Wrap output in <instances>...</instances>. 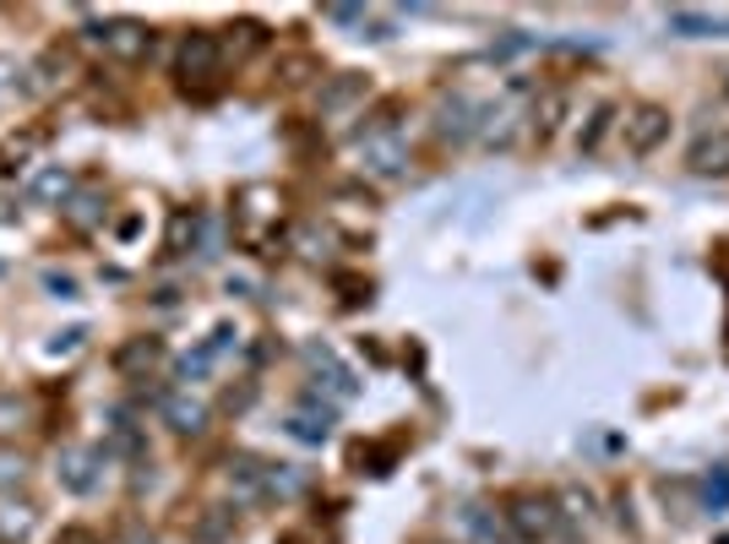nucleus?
I'll list each match as a JSON object with an SVG mask.
<instances>
[{
    "mask_svg": "<svg viewBox=\"0 0 729 544\" xmlns=\"http://www.w3.org/2000/svg\"><path fill=\"white\" fill-rule=\"evenodd\" d=\"M501 517H507V534H512L518 544H539V540H550V534L561 529V512H555V501H550V495H533V490L512 495Z\"/></svg>",
    "mask_w": 729,
    "mask_h": 544,
    "instance_id": "obj_1",
    "label": "nucleus"
},
{
    "mask_svg": "<svg viewBox=\"0 0 729 544\" xmlns=\"http://www.w3.org/2000/svg\"><path fill=\"white\" fill-rule=\"evenodd\" d=\"M87 39H93L110 61H126V66H136V61H147V55H153V33H147L142 22H132V17L87 22Z\"/></svg>",
    "mask_w": 729,
    "mask_h": 544,
    "instance_id": "obj_2",
    "label": "nucleus"
},
{
    "mask_svg": "<svg viewBox=\"0 0 729 544\" xmlns=\"http://www.w3.org/2000/svg\"><path fill=\"white\" fill-rule=\"evenodd\" d=\"M175 71H180V82L191 87H212L218 82V71H223V39L218 33H186L180 39V50H175Z\"/></svg>",
    "mask_w": 729,
    "mask_h": 544,
    "instance_id": "obj_3",
    "label": "nucleus"
},
{
    "mask_svg": "<svg viewBox=\"0 0 729 544\" xmlns=\"http://www.w3.org/2000/svg\"><path fill=\"white\" fill-rule=\"evenodd\" d=\"M104 463H110V452H104V447H61L55 474H61V484H66L71 495H93V490H98V479H104Z\"/></svg>",
    "mask_w": 729,
    "mask_h": 544,
    "instance_id": "obj_4",
    "label": "nucleus"
},
{
    "mask_svg": "<svg viewBox=\"0 0 729 544\" xmlns=\"http://www.w3.org/2000/svg\"><path fill=\"white\" fill-rule=\"evenodd\" d=\"M664 28L680 39H729V6H669Z\"/></svg>",
    "mask_w": 729,
    "mask_h": 544,
    "instance_id": "obj_5",
    "label": "nucleus"
},
{
    "mask_svg": "<svg viewBox=\"0 0 729 544\" xmlns=\"http://www.w3.org/2000/svg\"><path fill=\"white\" fill-rule=\"evenodd\" d=\"M360 169L376 175V180H393L408 169V142L398 132H376V136H360Z\"/></svg>",
    "mask_w": 729,
    "mask_h": 544,
    "instance_id": "obj_6",
    "label": "nucleus"
},
{
    "mask_svg": "<svg viewBox=\"0 0 729 544\" xmlns=\"http://www.w3.org/2000/svg\"><path fill=\"white\" fill-rule=\"evenodd\" d=\"M332 408H337V404H327L322 393H311L305 404L289 414V436H294V441H305V447H322V441L332 436Z\"/></svg>",
    "mask_w": 729,
    "mask_h": 544,
    "instance_id": "obj_7",
    "label": "nucleus"
},
{
    "mask_svg": "<svg viewBox=\"0 0 729 544\" xmlns=\"http://www.w3.org/2000/svg\"><path fill=\"white\" fill-rule=\"evenodd\" d=\"M664 132H669V115H664L659 104H637L632 115H626V153H654L664 142Z\"/></svg>",
    "mask_w": 729,
    "mask_h": 544,
    "instance_id": "obj_8",
    "label": "nucleus"
},
{
    "mask_svg": "<svg viewBox=\"0 0 729 544\" xmlns=\"http://www.w3.org/2000/svg\"><path fill=\"white\" fill-rule=\"evenodd\" d=\"M229 490H235V501H240V506H257V501H267V463H262V458L235 452V458H229Z\"/></svg>",
    "mask_w": 729,
    "mask_h": 544,
    "instance_id": "obj_9",
    "label": "nucleus"
},
{
    "mask_svg": "<svg viewBox=\"0 0 729 544\" xmlns=\"http://www.w3.org/2000/svg\"><path fill=\"white\" fill-rule=\"evenodd\" d=\"M278 191H267V186H251V191H240V240L246 245H267V229L262 218H278Z\"/></svg>",
    "mask_w": 729,
    "mask_h": 544,
    "instance_id": "obj_10",
    "label": "nucleus"
},
{
    "mask_svg": "<svg viewBox=\"0 0 729 544\" xmlns=\"http://www.w3.org/2000/svg\"><path fill=\"white\" fill-rule=\"evenodd\" d=\"M158 365H164V343L158 338H132V343H121V354H115V370L126 381H147Z\"/></svg>",
    "mask_w": 729,
    "mask_h": 544,
    "instance_id": "obj_11",
    "label": "nucleus"
},
{
    "mask_svg": "<svg viewBox=\"0 0 729 544\" xmlns=\"http://www.w3.org/2000/svg\"><path fill=\"white\" fill-rule=\"evenodd\" d=\"M436 132L447 136V142H468V136L479 132V104H473L468 93L441 98V121H436Z\"/></svg>",
    "mask_w": 729,
    "mask_h": 544,
    "instance_id": "obj_12",
    "label": "nucleus"
},
{
    "mask_svg": "<svg viewBox=\"0 0 729 544\" xmlns=\"http://www.w3.org/2000/svg\"><path fill=\"white\" fill-rule=\"evenodd\" d=\"M518 121H523V115H518V104H479V142H485V147H507V142H512V132H518Z\"/></svg>",
    "mask_w": 729,
    "mask_h": 544,
    "instance_id": "obj_13",
    "label": "nucleus"
},
{
    "mask_svg": "<svg viewBox=\"0 0 729 544\" xmlns=\"http://www.w3.org/2000/svg\"><path fill=\"white\" fill-rule=\"evenodd\" d=\"M104 452H110V458H132V463H142V458H147V436H142V425H136L132 414H115V419H110Z\"/></svg>",
    "mask_w": 729,
    "mask_h": 544,
    "instance_id": "obj_14",
    "label": "nucleus"
},
{
    "mask_svg": "<svg viewBox=\"0 0 729 544\" xmlns=\"http://www.w3.org/2000/svg\"><path fill=\"white\" fill-rule=\"evenodd\" d=\"M158 414H164V419H169V430H180V436H201V430H207V404L186 398V393H164Z\"/></svg>",
    "mask_w": 729,
    "mask_h": 544,
    "instance_id": "obj_15",
    "label": "nucleus"
},
{
    "mask_svg": "<svg viewBox=\"0 0 729 544\" xmlns=\"http://www.w3.org/2000/svg\"><path fill=\"white\" fill-rule=\"evenodd\" d=\"M691 175H729V132H714V136H697L691 153H686Z\"/></svg>",
    "mask_w": 729,
    "mask_h": 544,
    "instance_id": "obj_16",
    "label": "nucleus"
},
{
    "mask_svg": "<svg viewBox=\"0 0 729 544\" xmlns=\"http://www.w3.org/2000/svg\"><path fill=\"white\" fill-rule=\"evenodd\" d=\"M305 365L327 376V393H332V404H348V398L360 393V381H354V376H348V370H343V365L332 359V348H322V343H316V348H305Z\"/></svg>",
    "mask_w": 729,
    "mask_h": 544,
    "instance_id": "obj_17",
    "label": "nucleus"
},
{
    "mask_svg": "<svg viewBox=\"0 0 729 544\" xmlns=\"http://www.w3.org/2000/svg\"><path fill=\"white\" fill-rule=\"evenodd\" d=\"M207 229H212V223H207L201 212H175V218H169V251H175V257L201 251V245H207Z\"/></svg>",
    "mask_w": 729,
    "mask_h": 544,
    "instance_id": "obj_18",
    "label": "nucleus"
},
{
    "mask_svg": "<svg viewBox=\"0 0 729 544\" xmlns=\"http://www.w3.org/2000/svg\"><path fill=\"white\" fill-rule=\"evenodd\" d=\"M33 197H39V202H71V197H76V175H71L66 164L39 169V175H33Z\"/></svg>",
    "mask_w": 729,
    "mask_h": 544,
    "instance_id": "obj_19",
    "label": "nucleus"
},
{
    "mask_svg": "<svg viewBox=\"0 0 729 544\" xmlns=\"http://www.w3.org/2000/svg\"><path fill=\"white\" fill-rule=\"evenodd\" d=\"M39 147H44V132H22V136H6V147H0V175H17V169H28Z\"/></svg>",
    "mask_w": 729,
    "mask_h": 544,
    "instance_id": "obj_20",
    "label": "nucleus"
},
{
    "mask_svg": "<svg viewBox=\"0 0 729 544\" xmlns=\"http://www.w3.org/2000/svg\"><path fill=\"white\" fill-rule=\"evenodd\" d=\"M33 523H39V512L28 501H6L0 506V544H22L33 534Z\"/></svg>",
    "mask_w": 729,
    "mask_h": 544,
    "instance_id": "obj_21",
    "label": "nucleus"
},
{
    "mask_svg": "<svg viewBox=\"0 0 729 544\" xmlns=\"http://www.w3.org/2000/svg\"><path fill=\"white\" fill-rule=\"evenodd\" d=\"M229 534H235V512H223V506H201V517L191 523L197 544H223Z\"/></svg>",
    "mask_w": 729,
    "mask_h": 544,
    "instance_id": "obj_22",
    "label": "nucleus"
},
{
    "mask_svg": "<svg viewBox=\"0 0 729 544\" xmlns=\"http://www.w3.org/2000/svg\"><path fill=\"white\" fill-rule=\"evenodd\" d=\"M561 115H566V93H544V98L533 104L529 132L539 136V142H550V136H555V126H561Z\"/></svg>",
    "mask_w": 729,
    "mask_h": 544,
    "instance_id": "obj_23",
    "label": "nucleus"
},
{
    "mask_svg": "<svg viewBox=\"0 0 729 544\" xmlns=\"http://www.w3.org/2000/svg\"><path fill=\"white\" fill-rule=\"evenodd\" d=\"M305 490V474L294 469V463H267V501L278 495V501H294Z\"/></svg>",
    "mask_w": 729,
    "mask_h": 544,
    "instance_id": "obj_24",
    "label": "nucleus"
},
{
    "mask_svg": "<svg viewBox=\"0 0 729 544\" xmlns=\"http://www.w3.org/2000/svg\"><path fill=\"white\" fill-rule=\"evenodd\" d=\"M66 223L71 229H98L104 223V197L98 191H76L66 207Z\"/></svg>",
    "mask_w": 729,
    "mask_h": 544,
    "instance_id": "obj_25",
    "label": "nucleus"
},
{
    "mask_svg": "<svg viewBox=\"0 0 729 544\" xmlns=\"http://www.w3.org/2000/svg\"><path fill=\"white\" fill-rule=\"evenodd\" d=\"M212 365H218V354H212V348L201 343V348H191V354H186V359L175 365V376H180V381H201V376H207Z\"/></svg>",
    "mask_w": 729,
    "mask_h": 544,
    "instance_id": "obj_26",
    "label": "nucleus"
},
{
    "mask_svg": "<svg viewBox=\"0 0 729 544\" xmlns=\"http://www.w3.org/2000/svg\"><path fill=\"white\" fill-rule=\"evenodd\" d=\"M702 506L708 512H729V469H714L702 479Z\"/></svg>",
    "mask_w": 729,
    "mask_h": 544,
    "instance_id": "obj_27",
    "label": "nucleus"
},
{
    "mask_svg": "<svg viewBox=\"0 0 729 544\" xmlns=\"http://www.w3.org/2000/svg\"><path fill=\"white\" fill-rule=\"evenodd\" d=\"M360 93H365V82H360V76H337L327 93H322V109H343V104H348V98H360Z\"/></svg>",
    "mask_w": 729,
    "mask_h": 544,
    "instance_id": "obj_28",
    "label": "nucleus"
},
{
    "mask_svg": "<svg viewBox=\"0 0 729 544\" xmlns=\"http://www.w3.org/2000/svg\"><path fill=\"white\" fill-rule=\"evenodd\" d=\"M610 121H615V109H610V104H598L594 121H589V132L577 136V147H583V153H598V142H604V132H610Z\"/></svg>",
    "mask_w": 729,
    "mask_h": 544,
    "instance_id": "obj_29",
    "label": "nucleus"
},
{
    "mask_svg": "<svg viewBox=\"0 0 729 544\" xmlns=\"http://www.w3.org/2000/svg\"><path fill=\"white\" fill-rule=\"evenodd\" d=\"M327 22H337V28H371V11L365 6H327Z\"/></svg>",
    "mask_w": 729,
    "mask_h": 544,
    "instance_id": "obj_30",
    "label": "nucleus"
},
{
    "mask_svg": "<svg viewBox=\"0 0 729 544\" xmlns=\"http://www.w3.org/2000/svg\"><path fill=\"white\" fill-rule=\"evenodd\" d=\"M44 289L55 300H76V278H66V272H44Z\"/></svg>",
    "mask_w": 729,
    "mask_h": 544,
    "instance_id": "obj_31",
    "label": "nucleus"
},
{
    "mask_svg": "<svg viewBox=\"0 0 729 544\" xmlns=\"http://www.w3.org/2000/svg\"><path fill=\"white\" fill-rule=\"evenodd\" d=\"M235 343H240V333H235L229 322H218V327H212V338H207V348H212V354H229Z\"/></svg>",
    "mask_w": 729,
    "mask_h": 544,
    "instance_id": "obj_32",
    "label": "nucleus"
},
{
    "mask_svg": "<svg viewBox=\"0 0 729 544\" xmlns=\"http://www.w3.org/2000/svg\"><path fill=\"white\" fill-rule=\"evenodd\" d=\"M87 338V333H82V327H66V333H61V338L50 343V354H71V348H76V343Z\"/></svg>",
    "mask_w": 729,
    "mask_h": 544,
    "instance_id": "obj_33",
    "label": "nucleus"
},
{
    "mask_svg": "<svg viewBox=\"0 0 729 544\" xmlns=\"http://www.w3.org/2000/svg\"><path fill=\"white\" fill-rule=\"evenodd\" d=\"M55 544H98V540H93L87 529H61V534H55Z\"/></svg>",
    "mask_w": 729,
    "mask_h": 544,
    "instance_id": "obj_34",
    "label": "nucleus"
},
{
    "mask_svg": "<svg viewBox=\"0 0 729 544\" xmlns=\"http://www.w3.org/2000/svg\"><path fill=\"white\" fill-rule=\"evenodd\" d=\"M11 479H22V458H0V484H11Z\"/></svg>",
    "mask_w": 729,
    "mask_h": 544,
    "instance_id": "obj_35",
    "label": "nucleus"
},
{
    "mask_svg": "<svg viewBox=\"0 0 729 544\" xmlns=\"http://www.w3.org/2000/svg\"><path fill=\"white\" fill-rule=\"evenodd\" d=\"M229 294H246V300H251V294H257V283H251V278H229Z\"/></svg>",
    "mask_w": 729,
    "mask_h": 544,
    "instance_id": "obj_36",
    "label": "nucleus"
},
{
    "mask_svg": "<svg viewBox=\"0 0 729 544\" xmlns=\"http://www.w3.org/2000/svg\"><path fill=\"white\" fill-rule=\"evenodd\" d=\"M132 544H158V540H132Z\"/></svg>",
    "mask_w": 729,
    "mask_h": 544,
    "instance_id": "obj_37",
    "label": "nucleus"
}]
</instances>
